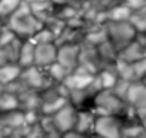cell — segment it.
<instances>
[{"label":"cell","mask_w":146,"mask_h":138,"mask_svg":"<svg viewBox=\"0 0 146 138\" xmlns=\"http://www.w3.org/2000/svg\"><path fill=\"white\" fill-rule=\"evenodd\" d=\"M3 24L8 25L21 40H30L39 30L43 28V22L33 14L30 5L24 0L19 5V8Z\"/></svg>","instance_id":"6da1fadb"},{"label":"cell","mask_w":146,"mask_h":138,"mask_svg":"<svg viewBox=\"0 0 146 138\" xmlns=\"http://www.w3.org/2000/svg\"><path fill=\"white\" fill-rule=\"evenodd\" d=\"M127 108V103L113 94L112 89H102L94 97L91 111L96 116H119Z\"/></svg>","instance_id":"7a4b0ae2"},{"label":"cell","mask_w":146,"mask_h":138,"mask_svg":"<svg viewBox=\"0 0 146 138\" xmlns=\"http://www.w3.org/2000/svg\"><path fill=\"white\" fill-rule=\"evenodd\" d=\"M104 28L108 33V40L115 46L118 52H121L125 46L134 42L137 36V30L133 27L130 21H108L104 22Z\"/></svg>","instance_id":"3957f363"},{"label":"cell","mask_w":146,"mask_h":138,"mask_svg":"<svg viewBox=\"0 0 146 138\" xmlns=\"http://www.w3.org/2000/svg\"><path fill=\"white\" fill-rule=\"evenodd\" d=\"M122 125L119 116H97L94 135L97 138H122Z\"/></svg>","instance_id":"277c9868"},{"label":"cell","mask_w":146,"mask_h":138,"mask_svg":"<svg viewBox=\"0 0 146 138\" xmlns=\"http://www.w3.org/2000/svg\"><path fill=\"white\" fill-rule=\"evenodd\" d=\"M100 91H102V86H100V83H98L97 77H96L90 86L84 88V89L70 91L69 92V103L76 110H79V111H81V110H91L94 97Z\"/></svg>","instance_id":"5b68a950"},{"label":"cell","mask_w":146,"mask_h":138,"mask_svg":"<svg viewBox=\"0 0 146 138\" xmlns=\"http://www.w3.org/2000/svg\"><path fill=\"white\" fill-rule=\"evenodd\" d=\"M21 82L27 86L29 89H33V91H37L40 92L43 91L45 88L51 86L52 82L46 70L43 68H39L36 65H31V67H27V68H23V73H21Z\"/></svg>","instance_id":"8992f818"},{"label":"cell","mask_w":146,"mask_h":138,"mask_svg":"<svg viewBox=\"0 0 146 138\" xmlns=\"http://www.w3.org/2000/svg\"><path fill=\"white\" fill-rule=\"evenodd\" d=\"M79 67L85 68L91 74H97L103 68V62L98 57L97 46H92L87 42L81 43V54H79Z\"/></svg>","instance_id":"52a82bcc"},{"label":"cell","mask_w":146,"mask_h":138,"mask_svg":"<svg viewBox=\"0 0 146 138\" xmlns=\"http://www.w3.org/2000/svg\"><path fill=\"white\" fill-rule=\"evenodd\" d=\"M52 120H54L55 126L61 134H66L69 131L75 129L76 125V117H78V110L72 106L70 103H67L63 108H60L55 114H52Z\"/></svg>","instance_id":"ba28073f"},{"label":"cell","mask_w":146,"mask_h":138,"mask_svg":"<svg viewBox=\"0 0 146 138\" xmlns=\"http://www.w3.org/2000/svg\"><path fill=\"white\" fill-rule=\"evenodd\" d=\"M79 54H81V43L79 45H61L58 46L57 62L67 68L70 73L79 65Z\"/></svg>","instance_id":"9c48e42d"},{"label":"cell","mask_w":146,"mask_h":138,"mask_svg":"<svg viewBox=\"0 0 146 138\" xmlns=\"http://www.w3.org/2000/svg\"><path fill=\"white\" fill-rule=\"evenodd\" d=\"M57 52L58 46L55 43H43L36 45L35 49V65L39 68L46 70L54 62H57Z\"/></svg>","instance_id":"30bf717a"},{"label":"cell","mask_w":146,"mask_h":138,"mask_svg":"<svg viewBox=\"0 0 146 138\" xmlns=\"http://www.w3.org/2000/svg\"><path fill=\"white\" fill-rule=\"evenodd\" d=\"M96 79V74H91L90 71H87L82 67H78L72 71V73L66 77V80L63 82V85L70 91H76V89H84L90 86L92 83V80Z\"/></svg>","instance_id":"8fae6325"},{"label":"cell","mask_w":146,"mask_h":138,"mask_svg":"<svg viewBox=\"0 0 146 138\" xmlns=\"http://www.w3.org/2000/svg\"><path fill=\"white\" fill-rule=\"evenodd\" d=\"M125 103L130 107L136 108V111L146 110V83H143L140 80L133 82L128 89Z\"/></svg>","instance_id":"7c38bea8"},{"label":"cell","mask_w":146,"mask_h":138,"mask_svg":"<svg viewBox=\"0 0 146 138\" xmlns=\"http://www.w3.org/2000/svg\"><path fill=\"white\" fill-rule=\"evenodd\" d=\"M17 97L19 101V110L21 111H33V110L40 111L42 100H40V94L37 91H33V89L27 88L21 94H18Z\"/></svg>","instance_id":"4fadbf2b"},{"label":"cell","mask_w":146,"mask_h":138,"mask_svg":"<svg viewBox=\"0 0 146 138\" xmlns=\"http://www.w3.org/2000/svg\"><path fill=\"white\" fill-rule=\"evenodd\" d=\"M23 40L19 37H17L14 42H11L9 45L0 46V67L6 64H18V57L19 51H21Z\"/></svg>","instance_id":"5bb4252c"},{"label":"cell","mask_w":146,"mask_h":138,"mask_svg":"<svg viewBox=\"0 0 146 138\" xmlns=\"http://www.w3.org/2000/svg\"><path fill=\"white\" fill-rule=\"evenodd\" d=\"M108 40V33H106L104 24H87L85 27L84 42H87L92 46H98Z\"/></svg>","instance_id":"9a60e30c"},{"label":"cell","mask_w":146,"mask_h":138,"mask_svg":"<svg viewBox=\"0 0 146 138\" xmlns=\"http://www.w3.org/2000/svg\"><path fill=\"white\" fill-rule=\"evenodd\" d=\"M96 114L91 110H78L75 131L88 135H94V125H96Z\"/></svg>","instance_id":"2e32d148"},{"label":"cell","mask_w":146,"mask_h":138,"mask_svg":"<svg viewBox=\"0 0 146 138\" xmlns=\"http://www.w3.org/2000/svg\"><path fill=\"white\" fill-rule=\"evenodd\" d=\"M84 36H85V30L81 28H73V27H67L61 31V34L57 37L55 45L61 46V45H79L84 42Z\"/></svg>","instance_id":"e0dca14e"},{"label":"cell","mask_w":146,"mask_h":138,"mask_svg":"<svg viewBox=\"0 0 146 138\" xmlns=\"http://www.w3.org/2000/svg\"><path fill=\"white\" fill-rule=\"evenodd\" d=\"M145 55H146V49L142 48V46L134 40V42H131L128 46H125V48L119 52V54H118V60H122L125 62L134 64L139 60H142Z\"/></svg>","instance_id":"ac0fdd59"},{"label":"cell","mask_w":146,"mask_h":138,"mask_svg":"<svg viewBox=\"0 0 146 138\" xmlns=\"http://www.w3.org/2000/svg\"><path fill=\"white\" fill-rule=\"evenodd\" d=\"M23 68L19 67L18 64H6L0 67V85L3 88L9 86L11 83L17 82L19 77H21Z\"/></svg>","instance_id":"d6986e66"},{"label":"cell","mask_w":146,"mask_h":138,"mask_svg":"<svg viewBox=\"0 0 146 138\" xmlns=\"http://www.w3.org/2000/svg\"><path fill=\"white\" fill-rule=\"evenodd\" d=\"M96 77H97L98 83H100L102 89H113L116 82L119 80V77L116 74V70H115V64L108 65V67H103L96 74Z\"/></svg>","instance_id":"ffe728a7"},{"label":"cell","mask_w":146,"mask_h":138,"mask_svg":"<svg viewBox=\"0 0 146 138\" xmlns=\"http://www.w3.org/2000/svg\"><path fill=\"white\" fill-rule=\"evenodd\" d=\"M35 49H36V45L31 40H23L21 51H19V57H18V65L21 68H27L35 65Z\"/></svg>","instance_id":"44dd1931"},{"label":"cell","mask_w":146,"mask_h":138,"mask_svg":"<svg viewBox=\"0 0 146 138\" xmlns=\"http://www.w3.org/2000/svg\"><path fill=\"white\" fill-rule=\"evenodd\" d=\"M97 52L98 57L103 62V67H108V65H113L118 60V54L119 52L116 51V48L112 45L109 40H106L104 43L97 46Z\"/></svg>","instance_id":"7402d4cb"},{"label":"cell","mask_w":146,"mask_h":138,"mask_svg":"<svg viewBox=\"0 0 146 138\" xmlns=\"http://www.w3.org/2000/svg\"><path fill=\"white\" fill-rule=\"evenodd\" d=\"M133 15V11L128 8L125 3H119L113 8H110L109 11L104 12V16H106V22L108 21H130V18Z\"/></svg>","instance_id":"603a6c76"},{"label":"cell","mask_w":146,"mask_h":138,"mask_svg":"<svg viewBox=\"0 0 146 138\" xmlns=\"http://www.w3.org/2000/svg\"><path fill=\"white\" fill-rule=\"evenodd\" d=\"M31 12L35 14L42 22H45L49 16L54 15V3L51 0H46V2H36V3H29Z\"/></svg>","instance_id":"cb8c5ba5"},{"label":"cell","mask_w":146,"mask_h":138,"mask_svg":"<svg viewBox=\"0 0 146 138\" xmlns=\"http://www.w3.org/2000/svg\"><path fill=\"white\" fill-rule=\"evenodd\" d=\"M12 110H19L18 97L15 94H12V92L3 89L0 92V113L12 111Z\"/></svg>","instance_id":"d4e9b609"},{"label":"cell","mask_w":146,"mask_h":138,"mask_svg":"<svg viewBox=\"0 0 146 138\" xmlns=\"http://www.w3.org/2000/svg\"><path fill=\"white\" fill-rule=\"evenodd\" d=\"M115 70H116L118 77L122 79V80H127V82H137L133 64L125 62V61H122V60H116V62H115Z\"/></svg>","instance_id":"484cf974"},{"label":"cell","mask_w":146,"mask_h":138,"mask_svg":"<svg viewBox=\"0 0 146 138\" xmlns=\"http://www.w3.org/2000/svg\"><path fill=\"white\" fill-rule=\"evenodd\" d=\"M46 73H48L49 79H51L54 83H63V82L66 80V77L70 74V71H69L67 68H64L61 64L54 62L51 67L46 68Z\"/></svg>","instance_id":"4316f807"},{"label":"cell","mask_w":146,"mask_h":138,"mask_svg":"<svg viewBox=\"0 0 146 138\" xmlns=\"http://www.w3.org/2000/svg\"><path fill=\"white\" fill-rule=\"evenodd\" d=\"M145 132L140 120L124 122L122 125V138H139Z\"/></svg>","instance_id":"83f0119b"},{"label":"cell","mask_w":146,"mask_h":138,"mask_svg":"<svg viewBox=\"0 0 146 138\" xmlns=\"http://www.w3.org/2000/svg\"><path fill=\"white\" fill-rule=\"evenodd\" d=\"M67 103H69V98H57V100H52L49 103H43L40 107V113L43 116H52L60 108H63Z\"/></svg>","instance_id":"f1b7e54d"},{"label":"cell","mask_w":146,"mask_h":138,"mask_svg":"<svg viewBox=\"0 0 146 138\" xmlns=\"http://www.w3.org/2000/svg\"><path fill=\"white\" fill-rule=\"evenodd\" d=\"M23 0H0V19L5 22L19 8Z\"/></svg>","instance_id":"f546056e"},{"label":"cell","mask_w":146,"mask_h":138,"mask_svg":"<svg viewBox=\"0 0 146 138\" xmlns=\"http://www.w3.org/2000/svg\"><path fill=\"white\" fill-rule=\"evenodd\" d=\"M55 6V5H54ZM79 14H81V11L76 9V8H72V6H64V5H60V6H55L54 8V15L57 18H60L61 21L67 22L70 21L72 18L78 16Z\"/></svg>","instance_id":"4dcf8cb0"},{"label":"cell","mask_w":146,"mask_h":138,"mask_svg":"<svg viewBox=\"0 0 146 138\" xmlns=\"http://www.w3.org/2000/svg\"><path fill=\"white\" fill-rule=\"evenodd\" d=\"M55 34L52 33L49 28H46L43 25V28H40L30 40L35 45H43V43H55Z\"/></svg>","instance_id":"1f68e13d"},{"label":"cell","mask_w":146,"mask_h":138,"mask_svg":"<svg viewBox=\"0 0 146 138\" xmlns=\"http://www.w3.org/2000/svg\"><path fill=\"white\" fill-rule=\"evenodd\" d=\"M43 25H45L46 28H49L52 33H54L55 37H58L60 34H61V31L66 28V22H64V21H61L60 18H57L55 15L49 16V18L43 22ZM55 40H57V39H55Z\"/></svg>","instance_id":"d6a6232c"},{"label":"cell","mask_w":146,"mask_h":138,"mask_svg":"<svg viewBox=\"0 0 146 138\" xmlns=\"http://www.w3.org/2000/svg\"><path fill=\"white\" fill-rule=\"evenodd\" d=\"M131 83H133V82H127V80L119 79L112 91H113V94H115L116 97H119L121 100L125 101V100H127V94H128V89H130V86H131Z\"/></svg>","instance_id":"836d02e7"},{"label":"cell","mask_w":146,"mask_h":138,"mask_svg":"<svg viewBox=\"0 0 146 138\" xmlns=\"http://www.w3.org/2000/svg\"><path fill=\"white\" fill-rule=\"evenodd\" d=\"M17 39L15 33L12 31L8 25L3 24L2 27H0V46H5V45H9L11 42H14Z\"/></svg>","instance_id":"e575fe53"},{"label":"cell","mask_w":146,"mask_h":138,"mask_svg":"<svg viewBox=\"0 0 146 138\" xmlns=\"http://www.w3.org/2000/svg\"><path fill=\"white\" fill-rule=\"evenodd\" d=\"M133 67H134V73H136V79L137 80H145L146 79V55L142 58V60H139L137 62L133 64Z\"/></svg>","instance_id":"d590c367"},{"label":"cell","mask_w":146,"mask_h":138,"mask_svg":"<svg viewBox=\"0 0 146 138\" xmlns=\"http://www.w3.org/2000/svg\"><path fill=\"white\" fill-rule=\"evenodd\" d=\"M92 3H94V6L98 11L106 12V11H109L110 8H113V6L122 3V0H92Z\"/></svg>","instance_id":"8d00e7d4"},{"label":"cell","mask_w":146,"mask_h":138,"mask_svg":"<svg viewBox=\"0 0 146 138\" xmlns=\"http://www.w3.org/2000/svg\"><path fill=\"white\" fill-rule=\"evenodd\" d=\"M55 6H60V5H64V6H72V8H76L81 11L84 8V5L88 2V0H51Z\"/></svg>","instance_id":"74e56055"},{"label":"cell","mask_w":146,"mask_h":138,"mask_svg":"<svg viewBox=\"0 0 146 138\" xmlns=\"http://www.w3.org/2000/svg\"><path fill=\"white\" fill-rule=\"evenodd\" d=\"M122 3H125L128 8L134 12V11H139L146 6V0H122Z\"/></svg>","instance_id":"f35d334b"},{"label":"cell","mask_w":146,"mask_h":138,"mask_svg":"<svg viewBox=\"0 0 146 138\" xmlns=\"http://www.w3.org/2000/svg\"><path fill=\"white\" fill-rule=\"evenodd\" d=\"M63 138H96L94 135H88V134H82V132H78V131H69V132L63 134Z\"/></svg>","instance_id":"ab89813d"},{"label":"cell","mask_w":146,"mask_h":138,"mask_svg":"<svg viewBox=\"0 0 146 138\" xmlns=\"http://www.w3.org/2000/svg\"><path fill=\"white\" fill-rule=\"evenodd\" d=\"M27 3H36V2H46V0H24Z\"/></svg>","instance_id":"60d3db41"},{"label":"cell","mask_w":146,"mask_h":138,"mask_svg":"<svg viewBox=\"0 0 146 138\" xmlns=\"http://www.w3.org/2000/svg\"><path fill=\"white\" fill-rule=\"evenodd\" d=\"M139 138H146V131H145V132H143V134H142L140 137H139Z\"/></svg>","instance_id":"b9f144b4"},{"label":"cell","mask_w":146,"mask_h":138,"mask_svg":"<svg viewBox=\"0 0 146 138\" xmlns=\"http://www.w3.org/2000/svg\"><path fill=\"white\" fill-rule=\"evenodd\" d=\"M3 89H5V88H3V86H2V85H0V92H2V91H3Z\"/></svg>","instance_id":"7bdbcfd3"}]
</instances>
